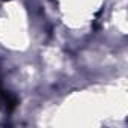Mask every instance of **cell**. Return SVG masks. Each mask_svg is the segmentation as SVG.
Segmentation results:
<instances>
[{"instance_id":"6da1fadb","label":"cell","mask_w":128,"mask_h":128,"mask_svg":"<svg viewBox=\"0 0 128 128\" xmlns=\"http://www.w3.org/2000/svg\"><path fill=\"white\" fill-rule=\"evenodd\" d=\"M0 98H2V89H0Z\"/></svg>"}]
</instances>
